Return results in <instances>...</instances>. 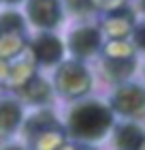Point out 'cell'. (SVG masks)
Segmentation results:
<instances>
[{
    "label": "cell",
    "mask_w": 145,
    "mask_h": 150,
    "mask_svg": "<svg viewBox=\"0 0 145 150\" xmlns=\"http://www.w3.org/2000/svg\"><path fill=\"white\" fill-rule=\"evenodd\" d=\"M111 127V112L98 103H81L71 112L68 129L79 139H100Z\"/></svg>",
    "instance_id": "6da1fadb"
},
{
    "label": "cell",
    "mask_w": 145,
    "mask_h": 150,
    "mask_svg": "<svg viewBox=\"0 0 145 150\" xmlns=\"http://www.w3.org/2000/svg\"><path fill=\"white\" fill-rule=\"evenodd\" d=\"M26 15L36 28L49 30L58 26L62 17V6L58 0H28L26 2Z\"/></svg>",
    "instance_id": "7a4b0ae2"
},
{
    "label": "cell",
    "mask_w": 145,
    "mask_h": 150,
    "mask_svg": "<svg viewBox=\"0 0 145 150\" xmlns=\"http://www.w3.org/2000/svg\"><path fill=\"white\" fill-rule=\"evenodd\" d=\"M56 81L62 94H81L90 88V75L77 62H66L58 71Z\"/></svg>",
    "instance_id": "3957f363"
},
{
    "label": "cell",
    "mask_w": 145,
    "mask_h": 150,
    "mask_svg": "<svg viewBox=\"0 0 145 150\" xmlns=\"http://www.w3.org/2000/svg\"><path fill=\"white\" fill-rule=\"evenodd\" d=\"M113 107L122 114H139L145 110V90L139 86H126L113 94Z\"/></svg>",
    "instance_id": "277c9868"
},
{
    "label": "cell",
    "mask_w": 145,
    "mask_h": 150,
    "mask_svg": "<svg viewBox=\"0 0 145 150\" xmlns=\"http://www.w3.org/2000/svg\"><path fill=\"white\" fill-rule=\"evenodd\" d=\"M32 52L34 58L43 64H53L62 58V41L53 35H41L36 37V41L32 43Z\"/></svg>",
    "instance_id": "5b68a950"
},
{
    "label": "cell",
    "mask_w": 145,
    "mask_h": 150,
    "mask_svg": "<svg viewBox=\"0 0 145 150\" xmlns=\"http://www.w3.org/2000/svg\"><path fill=\"white\" fill-rule=\"evenodd\" d=\"M98 43H100V35L94 28H79L68 39L71 52L77 54V56H92L98 50Z\"/></svg>",
    "instance_id": "8992f818"
},
{
    "label": "cell",
    "mask_w": 145,
    "mask_h": 150,
    "mask_svg": "<svg viewBox=\"0 0 145 150\" xmlns=\"http://www.w3.org/2000/svg\"><path fill=\"white\" fill-rule=\"evenodd\" d=\"M22 122V110L15 101L0 99V137L11 135Z\"/></svg>",
    "instance_id": "52a82bcc"
},
{
    "label": "cell",
    "mask_w": 145,
    "mask_h": 150,
    "mask_svg": "<svg viewBox=\"0 0 145 150\" xmlns=\"http://www.w3.org/2000/svg\"><path fill=\"white\" fill-rule=\"evenodd\" d=\"M145 142V135H143V129L137 127V125H126L122 127L115 135V144L120 150H139Z\"/></svg>",
    "instance_id": "ba28073f"
},
{
    "label": "cell",
    "mask_w": 145,
    "mask_h": 150,
    "mask_svg": "<svg viewBox=\"0 0 145 150\" xmlns=\"http://www.w3.org/2000/svg\"><path fill=\"white\" fill-rule=\"evenodd\" d=\"M22 94L30 101V103H43V101L49 99V86H47L43 79L32 77V79H28L24 84Z\"/></svg>",
    "instance_id": "9c48e42d"
},
{
    "label": "cell",
    "mask_w": 145,
    "mask_h": 150,
    "mask_svg": "<svg viewBox=\"0 0 145 150\" xmlns=\"http://www.w3.org/2000/svg\"><path fill=\"white\" fill-rule=\"evenodd\" d=\"M24 28V19L17 13H2L0 15V37L2 35H15Z\"/></svg>",
    "instance_id": "30bf717a"
},
{
    "label": "cell",
    "mask_w": 145,
    "mask_h": 150,
    "mask_svg": "<svg viewBox=\"0 0 145 150\" xmlns=\"http://www.w3.org/2000/svg\"><path fill=\"white\" fill-rule=\"evenodd\" d=\"M107 67L115 77H128L130 71H132V62H130V60H113V62H109Z\"/></svg>",
    "instance_id": "8fae6325"
},
{
    "label": "cell",
    "mask_w": 145,
    "mask_h": 150,
    "mask_svg": "<svg viewBox=\"0 0 145 150\" xmlns=\"http://www.w3.org/2000/svg\"><path fill=\"white\" fill-rule=\"evenodd\" d=\"M134 39H137V45H139L141 50H145V24H141L139 28H137V35H134Z\"/></svg>",
    "instance_id": "7c38bea8"
},
{
    "label": "cell",
    "mask_w": 145,
    "mask_h": 150,
    "mask_svg": "<svg viewBox=\"0 0 145 150\" xmlns=\"http://www.w3.org/2000/svg\"><path fill=\"white\" fill-rule=\"evenodd\" d=\"M0 150H24V148H19V146H15V144H9V146H2Z\"/></svg>",
    "instance_id": "4fadbf2b"
},
{
    "label": "cell",
    "mask_w": 145,
    "mask_h": 150,
    "mask_svg": "<svg viewBox=\"0 0 145 150\" xmlns=\"http://www.w3.org/2000/svg\"><path fill=\"white\" fill-rule=\"evenodd\" d=\"M0 2H9V4H13V2H19V0H0Z\"/></svg>",
    "instance_id": "5bb4252c"
},
{
    "label": "cell",
    "mask_w": 145,
    "mask_h": 150,
    "mask_svg": "<svg viewBox=\"0 0 145 150\" xmlns=\"http://www.w3.org/2000/svg\"><path fill=\"white\" fill-rule=\"evenodd\" d=\"M141 6H143V11H145V0H141Z\"/></svg>",
    "instance_id": "9a60e30c"
}]
</instances>
